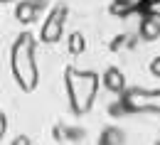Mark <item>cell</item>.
Masks as SVG:
<instances>
[{
	"instance_id": "obj_3",
	"label": "cell",
	"mask_w": 160,
	"mask_h": 145,
	"mask_svg": "<svg viewBox=\"0 0 160 145\" xmlns=\"http://www.w3.org/2000/svg\"><path fill=\"white\" fill-rule=\"evenodd\" d=\"M121 104L131 113L155 111L160 113V91H143V89H126L121 96Z\"/></svg>"
},
{
	"instance_id": "obj_2",
	"label": "cell",
	"mask_w": 160,
	"mask_h": 145,
	"mask_svg": "<svg viewBox=\"0 0 160 145\" xmlns=\"http://www.w3.org/2000/svg\"><path fill=\"white\" fill-rule=\"evenodd\" d=\"M67 94H69V104L74 113H89V108L96 101V91H99V76L94 71H79V69H67Z\"/></svg>"
},
{
	"instance_id": "obj_9",
	"label": "cell",
	"mask_w": 160,
	"mask_h": 145,
	"mask_svg": "<svg viewBox=\"0 0 160 145\" xmlns=\"http://www.w3.org/2000/svg\"><path fill=\"white\" fill-rule=\"evenodd\" d=\"M84 47H86V42H84V37H81V32L69 35V52H72V54H81Z\"/></svg>"
},
{
	"instance_id": "obj_14",
	"label": "cell",
	"mask_w": 160,
	"mask_h": 145,
	"mask_svg": "<svg viewBox=\"0 0 160 145\" xmlns=\"http://www.w3.org/2000/svg\"><path fill=\"white\" fill-rule=\"evenodd\" d=\"M32 2H35L37 7H42V5H44V0H32Z\"/></svg>"
},
{
	"instance_id": "obj_7",
	"label": "cell",
	"mask_w": 160,
	"mask_h": 145,
	"mask_svg": "<svg viewBox=\"0 0 160 145\" xmlns=\"http://www.w3.org/2000/svg\"><path fill=\"white\" fill-rule=\"evenodd\" d=\"M37 5L32 2V0H22L20 5L15 7V17H18V22H22V25H30V22L37 20Z\"/></svg>"
},
{
	"instance_id": "obj_12",
	"label": "cell",
	"mask_w": 160,
	"mask_h": 145,
	"mask_svg": "<svg viewBox=\"0 0 160 145\" xmlns=\"http://www.w3.org/2000/svg\"><path fill=\"white\" fill-rule=\"evenodd\" d=\"M12 145H32V143H30V138H27V135H18V138L12 140Z\"/></svg>"
},
{
	"instance_id": "obj_16",
	"label": "cell",
	"mask_w": 160,
	"mask_h": 145,
	"mask_svg": "<svg viewBox=\"0 0 160 145\" xmlns=\"http://www.w3.org/2000/svg\"><path fill=\"white\" fill-rule=\"evenodd\" d=\"M158 145H160V140H158Z\"/></svg>"
},
{
	"instance_id": "obj_13",
	"label": "cell",
	"mask_w": 160,
	"mask_h": 145,
	"mask_svg": "<svg viewBox=\"0 0 160 145\" xmlns=\"http://www.w3.org/2000/svg\"><path fill=\"white\" fill-rule=\"evenodd\" d=\"M150 12L160 17V0H153V2H150Z\"/></svg>"
},
{
	"instance_id": "obj_11",
	"label": "cell",
	"mask_w": 160,
	"mask_h": 145,
	"mask_svg": "<svg viewBox=\"0 0 160 145\" xmlns=\"http://www.w3.org/2000/svg\"><path fill=\"white\" fill-rule=\"evenodd\" d=\"M5 130H8V121H5V113L0 111V140H2V135H5Z\"/></svg>"
},
{
	"instance_id": "obj_8",
	"label": "cell",
	"mask_w": 160,
	"mask_h": 145,
	"mask_svg": "<svg viewBox=\"0 0 160 145\" xmlns=\"http://www.w3.org/2000/svg\"><path fill=\"white\" fill-rule=\"evenodd\" d=\"M121 143H123V135H121V130H116V128H108L101 135V145H121Z\"/></svg>"
},
{
	"instance_id": "obj_6",
	"label": "cell",
	"mask_w": 160,
	"mask_h": 145,
	"mask_svg": "<svg viewBox=\"0 0 160 145\" xmlns=\"http://www.w3.org/2000/svg\"><path fill=\"white\" fill-rule=\"evenodd\" d=\"M140 37L145 42H153L160 37V17L158 15H153V12H148L143 22H140Z\"/></svg>"
},
{
	"instance_id": "obj_1",
	"label": "cell",
	"mask_w": 160,
	"mask_h": 145,
	"mask_svg": "<svg viewBox=\"0 0 160 145\" xmlns=\"http://www.w3.org/2000/svg\"><path fill=\"white\" fill-rule=\"evenodd\" d=\"M10 69L12 76L22 91H35L40 84V71H37V62H35V40L32 35H20L12 52H10Z\"/></svg>"
},
{
	"instance_id": "obj_10",
	"label": "cell",
	"mask_w": 160,
	"mask_h": 145,
	"mask_svg": "<svg viewBox=\"0 0 160 145\" xmlns=\"http://www.w3.org/2000/svg\"><path fill=\"white\" fill-rule=\"evenodd\" d=\"M150 74H153V76H158V79H160V57H155V59L150 62Z\"/></svg>"
},
{
	"instance_id": "obj_15",
	"label": "cell",
	"mask_w": 160,
	"mask_h": 145,
	"mask_svg": "<svg viewBox=\"0 0 160 145\" xmlns=\"http://www.w3.org/2000/svg\"><path fill=\"white\" fill-rule=\"evenodd\" d=\"M0 2H12V0H0Z\"/></svg>"
},
{
	"instance_id": "obj_5",
	"label": "cell",
	"mask_w": 160,
	"mask_h": 145,
	"mask_svg": "<svg viewBox=\"0 0 160 145\" xmlns=\"http://www.w3.org/2000/svg\"><path fill=\"white\" fill-rule=\"evenodd\" d=\"M103 86L108 91H113V94H123L126 91V76H123V71L116 69V66H108L103 71Z\"/></svg>"
},
{
	"instance_id": "obj_4",
	"label": "cell",
	"mask_w": 160,
	"mask_h": 145,
	"mask_svg": "<svg viewBox=\"0 0 160 145\" xmlns=\"http://www.w3.org/2000/svg\"><path fill=\"white\" fill-rule=\"evenodd\" d=\"M64 25H67V5H57L52 10V15L42 22V32L40 40L44 44H57L64 35Z\"/></svg>"
}]
</instances>
